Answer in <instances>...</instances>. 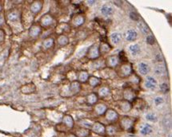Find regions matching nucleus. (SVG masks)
Instances as JSON below:
<instances>
[{
    "instance_id": "1",
    "label": "nucleus",
    "mask_w": 172,
    "mask_h": 137,
    "mask_svg": "<svg viewBox=\"0 0 172 137\" xmlns=\"http://www.w3.org/2000/svg\"><path fill=\"white\" fill-rule=\"evenodd\" d=\"M135 123V119L133 117H124L120 121V126L123 130L126 131H131V129H133L134 124Z\"/></svg>"
},
{
    "instance_id": "2",
    "label": "nucleus",
    "mask_w": 172,
    "mask_h": 137,
    "mask_svg": "<svg viewBox=\"0 0 172 137\" xmlns=\"http://www.w3.org/2000/svg\"><path fill=\"white\" fill-rule=\"evenodd\" d=\"M86 56L90 60H96L98 57H100L101 53L99 52V45L97 44L92 45L88 49Z\"/></svg>"
},
{
    "instance_id": "3",
    "label": "nucleus",
    "mask_w": 172,
    "mask_h": 137,
    "mask_svg": "<svg viewBox=\"0 0 172 137\" xmlns=\"http://www.w3.org/2000/svg\"><path fill=\"white\" fill-rule=\"evenodd\" d=\"M133 72L132 65L130 63L123 64L119 68L118 75L121 77H127L131 76V74Z\"/></svg>"
},
{
    "instance_id": "4",
    "label": "nucleus",
    "mask_w": 172,
    "mask_h": 137,
    "mask_svg": "<svg viewBox=\"0 0 172 137\" xmlns=\"http://www.w3.org/2000/svg\"><path fill=\"white\" fill-rule=\"evenodd\" d=\"M54 19L53 16L50 14H46L43 16L40 19V26L41 27H50L53 25Z\"/></svg>"
},
{
    "instance_id": "5",
    "label": "nucleus",
    "mask_w": 172,
    "mask_h": 137,
    "mask_svg": "<svg viewBox=\"0 0 172 137\" xmlns=\"http://www.w3.org/2000/svg\"><path fill=\"white\" fill-rule=\"evenodd\" d=\"M104 115H105L106 120L107 121H109V122H111V123L115 122L116 121H118V119H119V114L114 109H107V112L105 113Z\"/></svg>"
},
{
    "instance_id": "6",
    "label": "nucleus",
    "mask_w": 172,
    "mask_h": 137,
    "mask_svg": "<svg viewBox=\"0 0 172 137\" xmlns=\"http://www.w3.org/2000/svg\"><path fill=\"white\" fill-rule=\"evenodd\" d=\"M81 84L77 81H73L72 82H70V85H69V93L71 96L76 95L77 93H78L81 91Z\"/></svg>"
},
{
    "instance_id": "7",
    "label": "nucleus",
    "mask_w": 172,
    "mask_h": 137,
    "mask_svg": "<svg viewBox=\"0 0 172 137\" xmlns=\"http://www.w3.org/2000/svg\"><path fill=\"white\" fill-rule=\"evenodd\" d=\"M91 130H92V132H94V133L100 135V136L106 134V127L99 122H96L93 124L91 127Z\"/></svg>"
},
{
    "instance_id": "8",
    "label": "nucleus",
    "mask_w": 172,
    "mask_h": 137,
    "mask_svg": "<svg viewBox=\"0 0 172 137\" xmlns=\"http://www.w3.org/2000/svg\"><path fill=\"white\" fill-rule=\"evenodd\" d=\"M42 32V27L39 25L34 24L29 29V36L31 38H37L40 35Z\"/></svg>"
},
{
    "instance_id": "9",
    "label": "nucleus",
    "mask_w": 172,
    "mask_h": 137,
    "mask_svg": "<svg viewBox=\"0 0 172 137\" xmlns=\"http://www.w3.org/2000/svg\"><path fill=\"white\" fill-rule=\"evenodd\" d=\"M105 63L109 68H115L119 63V57L116 56V55L109 56L105 61Z\"/></svg>"
},
{
    "instance_id": "10",
    "label": "nucleus",
    "mask_w": 172,
    "mask_h": 137,
    "mask_svg": "<svg viewBox=\"0 0 172 137\" xmlns=\"http://www.w3.org/2000/svg\"><path fill=\"white\" fill-rule=\"evenodd\" d=\"M123 97L126 101L130 102V101L135 100L136 94H135V92L133 89L127 88V89H124V91H123Z\"/></svg>"
},
{
    "instance_id": "11",
    "label": "nucleus",
    "mask_w": 172,
    "mask_h": 137,
    "mask_svg": "<svg viewBox=\"0 0 172 137\" xmlns=\"http://www.w3.org/2000/svg\"><path fill=\"white\" fill-rule=\"evenodd\" d=\"M43 3L42 1H35L31 4V7H30L31 11L33 14H36L41 11L42 8H43Z\"/></svg>"
},
{
    "instance_id": "12",
    "label": "nucleus",
    "mask_w": 172,
    "mask_h": 137,
    "mask_svg": "<svg viewBox=\"0 0 172 137\" xmlns=\"http://www.w3.org/2000/svg\"><path fill=\"white\" fill-rule=\"evenodd\" d=\"M85 22V17L83 16L82 14H77L72 19V26H74V27H78V26H82L83 23Z\"/></svg>"
},
{
    "instance_id": "13",
    "label": "nucleus",
    "mask_w": 172,
    "mask_h": 137,
    "mask_svg": "<svg viewBox=\"0 0 172 137\" xmlns=\"http://www.w3.org/2000/svg\"><path fill=\"white\" fill-rule=\"evenodd\" d=\"M74 135L76 137H88L90 135V130L85 128H79L75 131Z\"/></svg>"
},
{
    "instance_id": "14",
    "label": "nucleus",
    "mask_w": 172,
    "mask_h": 137,
    "mask_svg": "<svg viewBox=\"0 0 172 137\" xmlns=\"http://www.w3.org/2000/svg\"><path fill=\"white\" fill-rule=\"evenodd\" d=\"M145 86L149 89H154L157 87V81L154 77H147L145 81Z\"/></svg>"
},
{
    "instance_id": "15",
    "label": "nucleus",
    "mask_w": 172,
    "mask_h": 137,
    "mask_svg": "<svg viewBox=\"0 0 172 137\" xmlns=\"http://www.w3.org/2000/svg\"><path fill=\"white\" fill-rule=\"evenodd\" d=\"M89 79V74L86 71L82 70V71H78L77 73V81H78L80 84L86 82Z\"/></svg>"
},
{
    "instance_id": "16",
    "label": "nucleus",
    "mask_w": 172,
    "mask_h": 137,
    "mask_svg": "<svg viewBox=\"0 0 172 137\" xmlns=\"http://www.w3.org/2000/svg\"><path fill=\"white\" fill-rule=\"evenodd\" d=\"M62 123L65 127H66L67 128H73L74 125V122L73 118L70 115H66L65 117H63L62 119Z\"/></svg>"
},
{
    "instance_id": "17",
    "label": "nucleus",
    "mask_w": 172,
    "mask_h": 137,
    "mask_svg": "<svg viewBox=\"0 0 172 137\" xmlns=\"http://www.w3.org/2000/svg\"><path fill=\"white\" fill-rule=\"evenodd\" d=\"M137 36H138V34L133 29L128 30L126 32V34H125V38H126V40L127 41H134L136 40Z\"/></svg>"
},
{
    "instance_id": "18",
    "label": "nucleus",
    "mask_w": 172,
    "mask_h": 137,
    "mask_svg": "<svg viewBox=\"0 0 172 137\" xmlns=\"http://www.w3.org/2000/svg\"><path fill=\"white\" fill-rule=\"evenodd\" d=\"M107 105H104V104H97V105H95V107H94V112L95 113L98 115V116H102V115H104L105 113L107 112Z\"/></svg>"
},
{
    "instance_id": "19",
    "label": "nucleus",
    "mask_w": 172,
    "mask_h": 137,
    "mask_svg": "<svg viewBox=\"0 0 172 137\" xmlns=\"http://www.w3.org/2000/svg\"><path fill=\"white\" fill-rule=\"evenodd\" d=\"M21 91L22 93H26V94H30V93H33L35 92V86L33 83H30L27 85H25L21 88Z\"/></svg>"
},
{
    "instance_id": "20",
    "label": "nucleus",
    "mask_w": 172,
    "mask_h": 137,
    "mask_svg": "<svg viewBox=\"0 0 172 137\" xmlns=\"http://www.w3.org/2000/svg\"><path fill=\"white\" fill-rule=\"evenodd\" d=\"M101 13L104 16H110L114 13V9L111 6L103 5L101 7Z\"/></svg>"
},
{
    "instance_id": "21",
    "label": "nucleus",
    "mask_w": 172,
    "mask_h": 137,
    "mask_svg": "<svg viewBox=\"0 0 172 137\" xmlns=\"http://www.w3.org/2000/svg\"><path fill=\"white\" fill-rule=\"evenodd\" d=\"M119 109H121L122 111H123V112H125V113L129 112V111L132 109V105H131V103L127 101H121V102L119 103Z\"/></svg>"
},
{
    "instance_id": "22",
    "label": "nucleus",
    "mask_w": 172,
    "mask_h": 137,
    "mask_svg": "<svg viewBox=\"0 0 172 137\" xmlns=\"http://www.w3.org/2000/svg\"><path fill=\"white\" fill-rule=\"evenodd\" d=\"M86 102L90 105H94L98 102V96L96 93H90L86 97Z\"/></svg>"
},
{
    "instance_id": "23",
    "label": "nucleus",
    "mask_w": 172,
    "mask_h": 137,
    "mask_svg": "<svg viewBox=\"0 0 172 137\" xmlns=\"http://www.w3.org/2000/svg\"><path fill=\"white\" fill-rule=\"evenodd\" d=\"M139 71L142 75H147L150 71V67L148 66L147 64H146L144 62H141L139 65Z\"/></svg>"
},
{
    "instance_id": "24",
    "label": "nucleus",
    "mask_w": 172,
    "mask_h": 137,
    "mask_svg": "<svg viewBox=\"0 0 172 137\" xmlns=\"http://www.w3.org/2000/svg\"><path fill=\"white\" fill-rule=\"evenodd\" d=\"M111 40L113 44H119L122 40V34L120 33L115 32L111 35Z\"/></svg>"
},
{
    "instance_id": "25",
    "label": "nucleus",
    "mask_w": 172,
    "mask_h": 137,
    "mask_svg": "<svg viewBox=\"0 0 172 137\" xmlns=\"http://www.w3.org/2000/svg\"><path fill=\"white\" fill-rule=\"evenodd\" d=\"M88 82H89V85L90 86L96 87V86H98L101 84V79L97 77H94V76H91V77H89Z\"/></svg>"
},
{
    "instance_id": "26",
    "label": "nucleus",
    "mask_w": 172,
    "mask_h": 137,
    "mask_svg": "<svg viewBox=\"0 0 172 137\" xmlns=\"http://www.w3.org/2000/svg\"><path fill=\"white\" fill-rule=\"evenodd\" d=\"M54 39L52 38H47L43 41V48L44 49H50L54 45Z\"/></svg>"
},
{
    "instance_id": "27",
    "label": "nucleus",
    "mask_w": 172,
    "mask_h": 137,
    "mask_svg": "<svg viewBox=\"0 0 172 137\" xmlns=\"http://www.w3.org/2000/svg\"><path fill=\"white\" fill-rule=\"evenodd\" d=\"M129 50L132 56H137L140 53V46L138 44L131 45L129 46Z\"/></svg>"
},
{
    "instance_id": "28",
    "label": "nucleus",
    "mask_w": 172,
    "mask_h": 137,
    "mask_svg": "<svg viewBox=\"0 0 172 137\" xmlns=\"http://www.w3.org/2000/svg\"><path fill=\"white\" fill-rule=\"evenodd\" d=\"M58 44L60 46H64L69 43V39L68 38L64 35V34H62L58 38Z\"/></svg>"
},
{
    "instance_id": "29",
    "label": "nucleus",
    "mask_w": 172,
    "mask_h": 137,
    "mask_svg": "<svg viewBox=\"0 0 172 137\" xmlns=\"http://www.w3.org/2000/svg\"><path fill=\"white\" fill-rule=\"evenodd\" d=\"M152 131H153V129H152V127L150 124H146L144 125L143 127L141 128V131H140V132L142 135H143V136H147V135H149V134H151L152 132Z\"/></svg>"
},
{
    "instance_id": "30",
    "label": "nucleus",
    "mask_w": 172,
    "mask_h": 137,
    "mask_svg": "<svg viewBox=\"0 0 172 137\" xmlns=\"http://www.w3.org/2000/svg\"><path fill=\"white\" fill-rule=\"evenodd\" d=\"M110 93V89L107 86H103L102 88H100L98 90V96L101 97H105L109 95Z\"/></svg>"
},
{
    "instance_id": "31",
    "label": "nucleus",
    "mask_w": 172,
    "mask_h": 137,
    "mask_svg": "<svg viewBox=\"0 0 172 137\" xmlns=\"http://www.w3.org/2000/svg\"><path fill=\"white\" fill-rule=\"evenodd\" d=\"M69 26L65 23H61L59 26H57V33L59 34L60 35L62 34V33L66 32V31H68L69 30Z\"/></svg>"
},
{
    "instance_id": "32",
    "label": "nucleus",
    "mask_w": 172,
    "mask_h": 137,
    "mask_svg": "<svg viewBox=\"0 0 172 137\" xmlns=\"http://www.w3.org/2000/svg\"><path fill=\"white\" fill-rule=\"evenodd\" d=\"M19 14L17 11H11L7 14L8 20L11 21V22H15L19 19Z\"/></svg>"
},
{
    "instance_id": "33",
    "label": "nucleus",
    "mask_w": 172,
    "mask_h": 137,
    "mask_svg": "<svg viewBox=\"0 0 172 137\" xmlns=\"http://www.w3.org/2000/svg\"><path fill=\"white\" fill-rule=\"evenodd\" d=\"M111 46L103 42L101 44V45H99V52L100 53H102V52H103V53H107L111 50Z\"/></svg>"
},
{
    "instance_id": "34",
    "label": "nucleus",
    "mask_w": 172,
    "mask_h": 137,
    "mask_svg": "<svg viewBox=\"0 0 172 137\" xmlns=\"http://www.w3.org/2000/svg\"><path fill=\"white\" fill-rule=\"evenodd\" d=\"M139 27L140 30L144 34H147L150 31V30L148 28V26L144 22H140L139 23Z\"/></svg>"
},
{
    "instance_id": "35",
    "label": "nucleus",
    "mask_w": 172,
    "mask_h": 137,
    "mask_svg": "<svg viewBox=\"0 0 172 137\" xmlns=\"http://www.w3.org/2000/svg\"><path fill=\"white\" fill-rule=\"evenodd\" d=\"M117 132V129L115 128L114 125H108L107 127H106V134L108 135H115Z\"/></svg>"
},
{
    "instance_id": "36",
    "label": "nucleus",
    "mask_w": 172,
    "mask_h": 137,
    "mask_svg": "<svg viewBox=\"0 0 172 137\" xmlns=\"http://www.w3.org/2000/svg\"><path fill=\"white\" fill-rule=\"evenodd\" d=\"M155 72L156 74H158V75H161V74H163V73L165 72V68H164L163 65H159L156 66Z\"/></svg>"
},
{
    "instance_id": "37",
    "label": "nucleus",
    "mask_w": 172,
    "mask_h": 137,
    "mask_svg": "<svg viewBox=\"0 0 172 137\" xmlns=\"http://www.w3.org/2000/svg\"><path fill=\"white\" fill-rule=\"evenodd\" d=\"M146 118L147 121H152V122H155L157 121V117H156L155 114H154V113H148L146 116Z\"/></svg>"
},
{
    "instance_id": "38",
    "label": "nucleus",
    "mask_w": 172,
    "mask_h": 137,
    "mask_svg": "<svg viewBox=\"0 0 172 137\" xmlns=\"http://www.w3.org/2000/svg\"><path fill=\"white\" fill-rule=\"evenodd\" d=\"M163 124L167 128L171 127V117L170 116H166L163 119Z\"/></svg>"
},
{
    "instance_id": "39",
    "label": "nucleus",
    "mask_w": 172,
    "mask_h": 137,
    "mask_svg": "<svg viewBox=\"0 0 172 137\" xmlns=\"http://www.w3.org/2000/svg\"><path fill=\"white\" fill-rule=\"evenodd\" d=\"M160 90L161 92H163V93H168L169 91V86L167 83H163L162 85H160Z\"/></svg>"
},
{
    "instance_id": "40",
    "label": "nucleus",
    "mask_w": 172,
    "mask_h": 137,
    "mask_svg": "<svg viewBox=\"0 0 172 137\" xmlns=\"http://www.w3.org/2000/svg\"><path fill=\"white\" fill-rule=\"evenodd\" d=\"M146 41H147V43L148 45H154L155 44V38L152 36V35H148V36L147 37Z\"/></svg>"
},
{
    "instance_id": "41",
    "label": "nucleus",
    "mask_w": 172,
    "mask_h": 137,
    "mask_svg": "<svg viewBox=\"0 0 172 137\" xmlns=\"http://www.w3.org/2000/svg\"><path fill=\"white\" fill-rule=\"evenodd\" d=\"M130 18L133 21H139V16L136 12L130 13Z\"/></svg>"
},
{
    "instance_id": "42",
    "label": "nucleus",
    "mask_w": 172,
    "mask_h": 137,
    "mask_svg": "<svg viewBox=\"0 0 172 137\" xmlns=\"http://www.w3.org/2000/svg\"><path fill=\"white\" fill-rule=\"evenodd\" d=\"M119 61L122 60L123 61H127V57H126V55H125V53H124V51H122V52H120V53H119Z\"/></svg>"
},
{
    "instance_id": "43",
    "label": "nucleus",
    "mask_w": 172,
    "mask_h": 137,
    "mask_svg": "<svg viewBox=\"0 0 172 137\" xmlns=\"http://www.w3.org/2000/svg\"><path fill=\"white\" fill-rule=\"evenodd\" d=\"M163 103V99L162 97H156L155 99V104L156 105H160Z\"/></svg>"
},
{
    "instance_id": "44",
    "label": "nucleus",
    "mask_w": 172,
    "mask_h": 137,
    "mask_svg": "<svg viewBox=\"0 0 172 137\" xmlns=\"http://www.w3.org/2000/svg\"><path fill=\"white\" fill-rule=\"evenodd\" d=\"M5 39V33L4 30L0 29V43H3Z\"/></svg>"
},
{
    "instance_id": "45",
    "label": "nucleus",
    "mask_w": 172,
    "mask_h": 137,
    "mask_svg": "<svg viewBox=\"0 0 172 137\" xmlns=\"http://www.w3.org/2000/svg\"><path fill=\"white\" fill-rule=\"evenodd\" d=\"M5 22V18L4 15L3 14L0 13V26H2L4 24Z\"/></svg>"
},
{
    "instance_id": "46",
    "label": "nucleus",
    "mask_w": 172,
    "mask_h": 137,
    "mask_svg": "<svg viewBox=\"0 0 172 137\" xmlns=\"http://www.w3.org/2000/svg\"><path fill=\"white\" fill-rule=\"evenodd\" d=\"M66 137H76V136H75L74 134H70V135H68Z\"/></svg>"
},
{
    "instance_id": "47",
    "label": "nucleus",
    "mask_w": 172,
    "mask_h": 137,
    "mask_svg": "<svg viewBox=\"0 0 172 137\" xmlns=\"http://www.w3.org/2000/svg\"><path fill=\"white\" fill-rule=\"evenodd\" d=\"M2 11V5L0 4V11Z\"/></svg>"
}]
</instances>
